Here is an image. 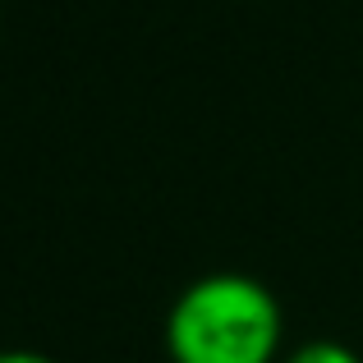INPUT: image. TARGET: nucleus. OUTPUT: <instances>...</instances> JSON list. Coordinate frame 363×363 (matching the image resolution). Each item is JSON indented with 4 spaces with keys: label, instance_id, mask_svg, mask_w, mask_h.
I'll use <instances>...</instances> for the list:
<instances>
[{
    "label": "nucleus",
    "instance_id": "f257e3e1",
    "mask_svg": "<svg viewBox=\"0 0 363 363\" xmlns=\"http://www.w3.org/2000/svg\"><path fill=\"white\" fill-rule=\"evenodd\" d=\"M285 313L257 276L212 272L175 294L166 313L170 363H276Z\"/></svg>",
    "mask_w": 363,
    "mask_h": 363
},
{
    "label": "nucleus",
    "instance_id": "f03ea898",
    "mask_svg": "<svg viewBox=\"0 0 363 363\" xmlns=\"http://www.w3.org/2000/svg\"><path fill=\"white\" fill-rule=\"evenodd\" d=\"M281 363H363L345 340H331V336H313L303 345H294Z\"/></svg>",
    "mask_w": 363,
    "mask_h": 363
},
{
    "label": "nucleus",
    "instance_id": "7ed1b4c3",
    "mask_svg": "<svg viewBox=\"0 0 363 363\" xmlns=\"http://www.w3.org/2000/svg\"><path fill=\"white\" fill-rule=\"evenodd\" d=\"M0 363H55V359L37 354V350H0Z\"/></svg>",
    "mask_w": 363,
    "mask_h": 363
}]
</instances>
